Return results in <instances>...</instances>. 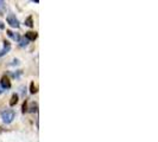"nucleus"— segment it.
<instances>
[{
	"mask_svg": "<svg viewBox=\"0 0 158 142\" xmlns=\"http://www.w3.org/2000/svg\"><path fill=\"white\" fill-rule=\"evenodd\" d=\"M11 50V44L7 42V40H4V47L1 50H0V57H3V56H5V54L7 53Z\"/></svg>",
	"mask_w": 158,
	"mask_h": 142,
	"instance_id": "4",
	"label": "nucleus"
},
{
	"mask_svg": "<svg viewBox=\"0 0 158 142\" xmlns=\"http://www.w3.org/2000/svg\"><path fill=\"white\" fill-rule=\"evenodd\" d=\"M18 103V95L17 94H13L12 95V97H11V101H10V106L13 107Z\"/></svg>",
	"mask_w": 158,
	"mask_h": 142,
	"instance_id": "7",
	"label": "nucleus"
},
{
	"mask_svg": "<svg viewBox=\"0 0 158 142\" xmlns=\"http://www.w3.org/2000/svg\"><path fill=\"white\" fill-rule=\"evenodd\" d=\"M14 117H15V113L12 109H6L4 111H1V118L4 123H7V124L11 123L14 120Z\"/></svg>",
	"mask_w": 158,
	"mask_h": 142,
	"instance_id": "1",
	"label": "nucleus"
},
{
	"mask_svg": "<svg viewBox=\"0 0 158 142\" xmlns=\"http://www.w3.org/2000/svg\"><path fill=\"white\" fill-rule=\"evenodd\" d=\"M18 43H19V46H21V47H25V46L29 44V40H27L26 38H24V37H23V38L20 37V39H19V42H18Z\"/></svg>",
	"mask_w": 158,
	"mask_h": 142,
	"instance_id": "9",
	"label": "nucleus"
},
{
	"mask_svg": "<svg viewBox=\"0 0 158 142\" xmlns=\"http://www.w3.org/2000/svg\"><path fill=\"white\" fill-rule=\"evenodd\" d=\"M19 64V60L18 59H13V62L11 63V65H18Z\"/></svg>",
	"mask_w": 158,
	"mask_h": 142,
	"instance_id": "14",
	"label": "nucleus"
},
{
	"mask_svg": "<svg viewBox=\"0 0 158 142\" xmlns=\"http://www.w3.org/2000/svg\"><path fill=\"white\" fill-rule=\"evenodd\" d=\"M0 85H1L3 88H4V90L10 89L11 88V82L9 80V77H7V76H3L1 80H0Z\"/></svg>",
	"mask_w": 158,
	"mask_h": 142,
	"instance_id": "3",
	"label": "nucleus"
},
{
	"mask_svg": "<svg viewBox=\"0 0 158 142\" xmlns=\"http://www.w3.org/2000/svg\"><path fill=\"white\" fill-rule=\"evenodd\" d=\"M25 25L27 26V27H33V21H32V17H27L26 18V20H25Z\"/></svg>",
	"mask_w": 158,
	"mask_h": 142,
	"instance_id": "11",
	"label": "nucleus"
},
{
	"mask_svg": "<svg viewBox=\"0 0 158 142\" xmlns=\"http://www.w3.org/2000/svg\"><path fill=\"white\" fill-rule=\"evenodd\" d=\"M38 37V35L36 32H32V31H29V32H25V36L24 38H26L29 42H32V40H36Z\"/></svg>",
	"mask_w": 158,
	"mask_h": 142,
	"instance_id": "5",
	"label": "nucleus"
},
{
	"mask_svg": "<svg viewBox=\"0 0 158 142\" xmlns=\"http://www.w3.org/2000/svg\"><path fill=\"white\" fill-rule=\"evenodd\" d=\"M26 110H27V106H26V103H24L23 104V113H25Z\"/></svg>",
	"mask_w": 158,
	"mask_h": 142,
	"instance_id": "15",
	"label": "nucleus"
},
{
	"mask_svg": "<svg viewBox=\"0 0 158 142\" xmlns=\"http://www.w3.org/2000/svg\"><path fill=\"white\" fill-rule=\"evenodd\" d=\"M25 92H26V88H25V86H21V94L25 95Z\"/></svg>",
	"mask_w": 158,
	"mask_h": 142,
	"instance_id": "16",
	"label": "nucleus"
},
{
	"mask_svg": "<svg viewBox=\"0 0 158 142\" xmlns=\"http://www.w3.org/2000/svg\"><path fill=\"white\" fill-rule=\"evenodd\" d=\"M30 92H31V94H36V92H37V88H36V85H35L33 82L31 83V90H30Z\"/></svg>",
	"mask_w": 158,
	"mask_h": 142,
	"instance_id": "13",
	"label": "nucleus"
},
{
	"mask_svg": "<svg viewBox=\"0 0 158 142\" xmlns=\"http://www.w3.org/2000/svg\"><path fill=\"white\" fill-rule=\"evenodd\" d=\"M4 91H5V90H4V88H3V86H1V85H0V94H3Z\"/></svg>",
	"mask_w": 158,
	"mask_h": 142,
	"instance_id": "18",
	"label": "nucleus"
},
{
	"mask_svg": "<svg viewBox=\"0 0 158 142\" xmlns=\"http://www.w3.org/2000/svg\"><path fill=\"white\" fill-rule=\"evenodd\" d=\"M6 12V4L3 0H0V15H3Z\"/></svg>",
	"mask_w": 158,
	"mask_h": 142,
	"instance_id": "8",
	"label": "nucleus"
},
{
	"mask_svg": "<svg viewBox=\"0 0 158 142\" xmlns=\"http://www.w3.org/2000/svg\"><path fill=\"white\" fill-rule=\"evenodd\" d=\"M7 23L10 24V26L14 27V29H18L19 27V20L15 18V15L13 13H10L9 15H7V18H6Z\"/></svg>",
	"mask_w": 158,
	"mask_h": 142,
	"instance_id": "2",
	"label": "nucleus"
},
{
	"mask_svg": "<svg viewBox=\"0 0 158 142\" xmlns=\"http://www.w3.org/2000/svg\"><path fill=\"white\" fill-rule=\"evenodd\" d=\"M4 29H5V26H4V23L0 21V30H4Z\"/></svg>",
	"mask_w": 158,
	"mask_h": 142,
	"instance_id": "17",
	"label": "nucleus"
},
{
	"mask_svg": "<svg viewBox=\"0 0 158 142\" xmlns=\"http://www.w3.org/2000/svg\"><path fill=\"white\" fill-rule=\"evenodd\" d=\"M30 113H37L38 111V106H37V103H35V102H32L31 103V106H30V110H29Z\"/></svg>",
	"mask_w": 158,
	"mask_h": 142,
	"instance_id": "10",
	"label": "nucleus"
},
{
	"mask_svg": "<svg viewBox=\"0 0 158 142\" xmlns=\"http://www.w3.org/2000/svg\"><path fill=\"white\" fill-rule=\"evenodd\" d=\"M6 33H7V36H9L10 38H12L13 40H15V42H19L20 36H19L18 33H13L12 31H10V30H7V31H6Z\"/></svg>",
	"mask_w": 158,
	"mask_h": 142,
	"instance_id": "6",
	"label": "nucleus"
},
{
	"mask_svg": "<svg viewBox=\"0 0 158 142\" xmlns=\"http://www.w3.org/2000/svg\"><path fill=\"white\" fill-rule=\"evenodd\" d=\"M10 75H11L12 77H14V78H19V77H20V75H21V71H20V70H18L17 72H10Z\"/></svg>",
	"mask_w": 158,
	"mask_h": 142,
	"instance_id": "12",
	"label": "nucleus"
}]
</instances>
